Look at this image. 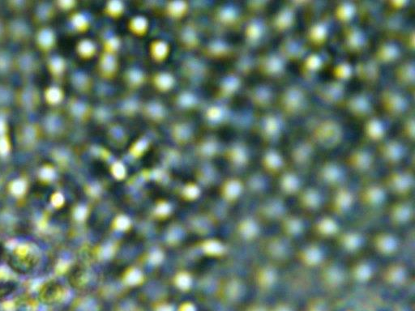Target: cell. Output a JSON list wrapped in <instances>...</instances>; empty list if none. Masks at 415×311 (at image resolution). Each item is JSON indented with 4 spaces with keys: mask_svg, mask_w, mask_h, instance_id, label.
I'll return each mask as SVG.
<instances>
[{
    "mask_svg": "<svg viewBox=\"0 0 415 311\" xmlns=\"http://www.w3.org/2000/svg\"><path fill=\"white\" fill-rule=\"evenodd\" d=\"M230 157L233 163L238 165H243L248 161V153L243 145H235L230 150Z\"/></svg>",
    "mask_w": 415,
    "mask_h": 311,
    "instance_id": "obj_33",
    "label": "cell"
},
{
    "mask_svg": "<svg viewBox=\"0 0 415 311\" xmlns=\"http://www.w3.org/2000/svg\"><path fill=\"white\" fill-rule=\"evenodd\" d=\"M274 106L282 118L292 119L302 116L308 111L310 99L303 87L287 85L276 95Z\"/></svg>",
    "mask_w": 415,
    "mask_h": 311,
    "instance_id": "obj_1",
    "label": "cell"
},
{
    "mask_svg": "<svg viewBox=\"0 0 415 311\" xmlns=\"http://www.w3.org/2000/svg\"><path fill=\"white\" fill-rule=\"evenodd\" d=\"M307 31L304 33L310 47L321 49L329 40L331 31V16L327 12L317 20L307 24Z\"/></svg>",
    "mask_w": 415,
    "mask_h": 311,
    "instance_id": "obj_15",
    "label": "cell"
},
{
    "mask_svg": "<svg viewBox=\"0 0 415 311\" xmlns=\"http://www.w3.org/2000/svg\"><path fill=\"white\" fill-rule=\"evenodd\" d=\"M359 21L367 25H377L383 16V4L379 1L367 0L356 4Z\"/></svg>",
    "mask_w": 415,
    "mask_h": 311,
    "instance_id": "obj_25",
    "label": "cell"
},
{
    "mask_svg": "<svg viewBox=\"0 0 415 311\" xmlns=\"http://www.w3.org/2000/svg\"><path fill=\"white\" fill-rule=\"evenodd\" d=\"M145 113L153 120H161L164 116L165 111L160 103H151L147 106Z\"/></svg>",
    "mask_w": 415,
    "mask_h": 311,
    "instance_id": "obj_41",
    "label": "cell"
},
{
    "mask_svg": "<svg viewBox=\"0 0 415 311\" xmlns=\"http://www.w3.org/2000/svg\"><path fill=\"white\" fill-rule=\"evenodd\" d=\"M114 227L119 230H125L129 229L130 226V221L129 218L124 216H120L114 221Z\"/></svg>",
    "mask_w": 415,
    "mask_h": 311,
    "instance_id": "obj_52",
    "label": "cell"
},
{
    "mask_svg": "<svg viewBox=\"0 0 415 311\" xmlns=\"http://www.w3.org/2000/svg\"><path fill=\"white\" fill-rule=\"evenodd\" d=\"M348 171L344 162L326 159L317 165L315 179L319 186L333 191L349 183Z\"/></svg>",
    "mask_w": 415,
    "mask_h": 311,
    "instance_id": "obj_3",
    "label": "cell"
},
{
    "mask_svg": "<svg viewBox=\"0 0 415 311\" xmlns=\"http://www.w3.org/2000/svg\"><path fill=\"white\" fill-rule=\"evenodd\" d=\"M308 135L317 149L333 150L342 141L344 131L339 122L332 119H321L313 125Z\"/></svg>",
    "mask_w": 415,
    "mask_h": 311,
    "instance_id": "obj_4",
    "label": "cell"
},
{
    "mask_svg": "<svg viewBox=\"0 0 415 311\" xmlns=\"http://www.w3.org/2000/svg\"><path fill=\"white\" fill-rule=\"evenodd\" d=\"M414 123L413 113L409 112L406 116L404 117L400 130V134L404 142L413 143L414 141Z\"/></svg>",
    "mask_w": 415,
    "mask_h": 311,
    "instance_id": "obj_31",
    "label": "cell"
},
{
    "mask_svg": "<svg viewBox=\"0 0 415 311\" xmlns=\"http://www.w3.org/2000/svg\"><path fill=\"white\" fill-rule=\"evenodd\" d=\"M317 149L308 134L295 137L287 149L288 166L304 175L314 166Z\"/></svg>",
    "mask_w": 415,
    "mask_h": 311,
    "instance_id": "obj_2",
    "label": "cell"
},
{
    "mask_svg": "<svg viewBox=\"0 0 415 311\" xmlns=\"http://www.w3.org/2000/svg\"><path fill=\"white\" fill-rule=\"evenodd\" d=\"M393 78L396 84L404 90L413 94L414 92V61L405 58L398 62L393 69Z\"/></svg>",
    "mask_w": 415,
    "mask_h": 311,
    "instance_id": "obj_21",
    "label": "cell"
},
{
    "mask_svg": "<svg viewBox=\"0 0 415 311\" xmlns=\"http://www.w3.org/2000/svg\"><path fill=\"white\" fill-rule=\"evenodd\" d=\"M375 154L385 166L389 169L397 168L407 155L405 142L398 139H384L378 143Z\"/></svg>",
    "mask_w": 415,
    "mask_h": 311,
    "instance_id": "obj_10",
    "label": "cell"
},
{
    "mask_svg": "<svg viewBox=\"0 0 415 311\" xmlns=\"http://www.w3.org/2000/svg\"><path fill=\"white\" fill-rule=\"evenodd\" d=\"M314 93L325 104L335 107H341L346 96L344 83L335 79L317 83L314 87Z\"/></svg>",
    "mask_w": 415,
    "mask_h": 311,
    "instance_id": "obj_17",
    "label": "cell"
},
{
    "mask_svg": "<svg viewBox=\"0 0 415 311\" xmlns=\"http://www.w3.org/2000/svg\"><path fill=\"white\" fill-rule=\"evenodd\" d=\"M163 259V254L161 253V252H154V253H152V255H151V262L152 263H154V264H156V263H160Z\"/></svg>",
    "mask_w": 415,
    "mask_h": 311,
    "instance_id": "obj_58",
    "label": "cell"
},
{
    "mask_svg": "<svg viewBox=\"0 0 415 311\" xmlns=\"http://www.w3.org/2000/svg\"><path fill=\"white\" fill-rule=\"evenodd\" d=\"M147 147L146 141H139L133 146L132 149V153L134 155L135 157H139L142 154L143 152L145 150V148Z\"/></svg>",
    "mask_w": 415,
    "mask_h": 311,
    "instance_id": "obj_54",
    "label": "cell"
},
{
    "mask_svg": "<svg viewBox=\"0 0 415 311\" xmlns=\"http://www.w3.org/2000/svg\"><path fill=\"white\" fill-rule=\"evenodd\" d=\"M261 168L267 175L276 178L288 166L286 160L274 147H266L261 158Z\"/></svg>",
    "mask_w": 415,
    "mask_h": 311,
    "instance_id": "obj_19",
    "label": "cell"
},
{
    "mask_svg": "<svg viewBox=\"0 0 415 311\" xmlns=\"http://www.w3.org/2000/svg\"><path fill=\"white\" fill-rule=\"evenodd\" d=\"M152 83L161 92H167L174 86L175 79L169 73H160L155 75Z\"/></svg>",
    "mask_w": 415,
    "mask_h": 311,
    "instance_id": "obj_32",
    "label": "cell"
},
{
    "mask_svg": "<svg viewBox=\"0 0 415 311\" xmlns=\"http://www.w3.org/2000/svg\"><path fill=\"white\" fill-rule=\"evenodd\" d=\"M142 279V274L137 269H132L126 273V281L129 285H137L140 283Z\"/></svg>",
    "mask_w": 415,
    "mask_h": 311,
    "instance_id": "obj_48",
    "label": "cell"
},
{
    "mask_svg": "<svg viewBox=\"0 0 415 311\" xmlns=\"http://www.w3.org/2000/svg\"><path fill=\"white\" fill-rule=\"evenodd\" d=\"M169 212H170V207H169L167 203H162V204L159 205V207L157 208V213H158L160 215H167Z\"/></svg>",
    "mask_w": 415,
    "mask_h": 311,
    "instance_id": "obj_59",
    "label": "cell"
},
{
    "mask_svg": "<svg viewBox=\"0 0 415 311\" xmlns=\"http://www.w3.org/2000/svg\"><path fill=\"white\" fill-rule=\"evenodd\" d=\"M357 14L356 4L350 1H342L336 5L333 12V19L344 25L350 24L351 20Z\"/></svg>",
    "mask_w": 415,
    "mask_h": 311,
    "instance_id": "obj_28",
    "label": "cell"
},
{
    "mask_svg": "<svg viewBox=\"0 0 415 311\" xmlns=\"http://www.w3.org/2000/svg\"><path fill=\"white\" fill-rule=\"evenodd\" d=\"M145 77L141 71L131 70L126 73V81L129 83L130 86L136 88V87L141 86V84L144 82Z\"/></svg>",
    "mask_w": 415,
    "mask_h": 311,
    "instance_id": "obj_44",
    "label": "cell"
},
{
    "mask_svg": "<svg viewBox=\"0 0 415 311\" xmlns=\"http://www.w3.org/2000/svg\"><path fill=\"white\" fill-rule=\"evenodd\" d=\"M310 46L305 39L304 34L291 32L281 40L277 52L285 62H301L308 54Z\"/></svg>",
    "mask_w": 415,
    "mask_h": 311,
    "instance_id": "obj_11",
    "label": "cell"
},
{
    "mask_svg": "<svg viewBox=\"0 0 415 311\" xmlns=\"http://www.w3.org/2000/svg\"><path fill=\"white\" fill-rule=\"evenodd\" d=\"M187 10V3L183 1L170 2L167 7V14L173 18H180L186 14Z\"/></svg>",
    "mask_w": 415,
    "mask_h": 311,
    "instance_id": "obj_38",
    "label": "cell"
},
{
    "mask_svg": "<svg viewBox=\"0 0 415 311\" xmlns=\"http://www.w3.org/2000/svg\"><path fill=\"white\" fill-rule=\"evenodd\" d=\"M381 183L387 190L393 199L411 198V193L414 186L413 169L407 168L389 169L386 175L380 179Z\"/></svg>",
    "mask_w": 415,
    "mask_h": 311,
    "instance_id": "obj_5",
    "label": "cell"
},
{
    "mask_svg": "<svg viewBox=\"0 0 415 311\" xmlns=\"http://www.w3.org/2000/svg\"><path fill=\"white\" fill-rule=\"evenodd\" d=\"M376 158L377 156L375 154V151L371 149L367 144H364L351 149L343 160V162L349 171L367 179L368 175L375 169Z\"/></svg>",
    "mask_w": 415,
    "mask_h": 311,
    "instance_id": "obj_6",
    "label": "cell"
},
{
    "mask_svg": "<svg viewBox=\"0 0 415 311\" xmlns=\"http://www.w3.org/2000/svg\"><path fill=\"white\" fill-rule=\"evenodd\" d=\"M190 129L187 125L179 124L173 128V136L176 138L178 141H187L190 136Z\"/></svg>",
    "mask_w": 415,
    "mask_h": 311,
    "instance_id": "obj_45",
    "label": "cell"
},
{
    "mask_svg": "<svg viewBox=\"0 0 415 311\" xmlns=\"http://www.w3.org/2000/svg\"><path fill=\"white\" fill-rule=\"evenodd\" d=\"M385 133H386V130H385V124L379 117L373 115L365 120L364 127H363V134L365 136L366 141L378 144L383 141Z\"/></svg>",
    "mask_w": 415,
    "mask_h": 311,
    "instance_id": "obj_27",
    "label": "cell"
},
{
    "mask_svg": "<svg viewBox=\"0 0 415 311\" xmlns=\"http://www.w3.org/2000/svg\"><path fill=\"white\" fill-rule=\"evenodd\" d=\"M340 39L343 51L351 55H360L369 45V39L363 28L355 24L344 25Z\"/></svg>",
    "mask_w": 415,
    "mask_h": 311,
    "instance_id": "obj_12",
    "label": "cell"
},
{
    "mask_svg": "<svg viewBox=\"0 0 415 311\" xmlns=\"http://www.w3.org/2000/svg\"><path fill=\"white\" fill-rule=\"evenodd\" d=\"M119 46V41L115 38L110 39L107 40L105 43V51L104 52L110 53V54H114L116 51L117 49Z\"/></svg>",
    "mask_w": 415,
    "mask_h": 311,
    "instance_id": "obj_51",
    "label": "cell"
},
{
    "mask_svg": "<svg viewBox=\"0 0 415 311\" xmlns=\"http://www.w3.org/2000/svg\"><path fill=\"white\" fill-rule=\"evenodd\" d=\"M371 58L379 66L391 64L401 59V49L394 39L385 38L375 47Z\"/></svg>",
    "mask_w": 415,
    "mask_h": 311,
    "instance_id": "obj_20",
    "label": "cell"
},
{
    "mask_svg": "<svg viewBox=\"0 0 415 311\" xmlns=\"http://www.w3.org/2000/svg\"><path fill=\"white\" fill-rule=\"evenodd\" d=\"M269 32L267 20L261 16H252L249 19L247 25L245 27L244 37L250 46H256L261 44L266 39V35Z\"/></svg>",
    "mask_w": 415,
    "mask_h": 311,
    "instance_id": "obj_24",
    "label": "cell"
},
{
    "mask_svg": "<svg viewBox=\"0 0 415 311\" xmlns=\"http://www.w3.org/2000/svg\"><path fill=\"white\" fill-rule=\"evenodd\" d=\"M148 21L147 19L144 18L142 16H137L130 20L129 24V28L131 32H133L134 34L138 36H143L146 34L148 30Z\"/></svg>",
    "mask_w": 415,
    "mask_h": 311,
    "instance_id": "obj_37",
    "label": "cell"
},
{
    "mask_svg": "<svg viewBox=\"0 0 415 311\" xmlns=\"http://www.w3.org/2000/svg\"><path fill=\"white\" fill-rule=\"evenodd\" d=\"M296 18V7L292 3L285 4L267 20L269 31L275 34H285L295 26Z\"/></svg>",
    "mask_w": 415,
    "mask_h": 311,
    "instance_id": "obj_16",
    "label": "cell"
},
{
    "mask_svg": "<svg viewBox=\"0 0 415 311\" xmlns=\"http://www.w3.org/2000/svg\"><path fill=\"white\" fill-rule=\"evenodd\" d=\"M209 112H210L209 118H210L211 119H214V120L221 119V115H222L221 109L217 108V107L211 109Z\"/></svg>",
    "mask_w": 415,
    "mask_h": 311,
    "instance_id": "obj_57",
    "label": "cell"
},
{
    "mask_svg": "<svg viewBox=\"0 0 415 311\" xmlns=\"http://www.w3.org/2000/svg\"><path fill=\"white\" fill-rule=\"evenodd\" d=\"M240 232L246 238H254L261 232V227L259 223L254 220H247L243 221L240 226Z\"/></svg>",
    "mask_w": 415,
    "mask_h": 311,
    "instance_id": "obj_35",
    "label": "cell"
},
{
    "mask_svg": "<svg viewBox=\"0 0 415 311\" xmlns=\"http://www.w3.org/2000/svg\"><path fill=\"white\" fill-rule=\"evenodd\" d=\"M240 84L241 81L239 77H237L235 75L229 76L224 81L222 87H221L223 95L227 96L234 94L239 89Z\"/></svg>",
    "mask_w": 415,
    "mask_h": 311,
    "instance_id": "obj_39",
    "label": "cell"
},
{
    "mask_svg": "<svg viewBox=\"0 0 415 311\" xmlns=\"http://www.w3.org/2000/svg\"><path fill=\"white\" fill-rule=\"evenodd\" d=\"M195 101H196V99L190 93H184L180 96V105L183 107H193L195 104Z\"/></svg>",
    "mask_w": 415,
    "mask_h": 311,
    "instance_id": "obj_55",
    "label": "cell"
},
{
    "mask_svg": "<svg viewBox=\"0 0 415 311\" xmlns=\"http://www.w3.org/2000/svg\"><path fill=\"white\" fill-rule=\"evenodd\" d=\"M185 195L189 199H195L199 195V189L195 185H188L184 190Z\"/></svg>",
    "mask_w": 415,
    "mask_h": 311,
    "instance_id": "obj_56",
    "label": "cell"
},
{
    "mask_svg": "<svg viewBox=\"0 0 415 311\" xmlns=\"http://www.w3.org/2000/svg\"><path fill=\"white\" fill-rule=\"evenodd\" d=\"M397 39L401 40V44L403 45L405 48L407 49L409 51H413L414 48V29H405L401 36Z\"/></svg>",
    "mask_w": 415,
    "mask_h": 311,
    "instance_id": "obj_42",
    "label": "cell"
},
{
    "mask_svg": "<svg viewBox=\"0 0 415 311\" xmlns=\"http://www.w3.org/2000/svg\"><path fill=\"white\" fill-rule=\"evenodd\" d=\"M379 102L385 115L393 120L403 119L410 112L407 97L393 88L388 87L381 91Z\"/></svg>",
    "mask_w": 415,
    "mask_h": 311,
    "instance_id": "obj_8",
    "label": "cell"
},
{
    "mask_svg": "<svg viewBox=\"0 0 415 311\" xmlns=\"http://www.w3.org/2000/svg\"><path fill=\"white\" fill-rule=\"evenodd\" d=\"M381 66L373 58H364L358 62L354 69L358 80L364 85L373 86L380 80Z\"/></svg>",
    "mask_w": 415,
    "mask_h": 311,
    "instance_id": "obj_23",
    "label": "cell"
},
{
    "mask_svg": "<svg viewBox=\"0 0 415 311\" xmlns=\"http://www.w3.org/2000/svg\"><path fill=\"white\" fill-rule=\"evenodd\" d=\"M168 45L163 42V41H154L152 43L150 46L151 55L153 59L156 61H163L167 58L169 54Z\"/></svg>",
    "mask_w": 415,
    "mask_h": 311,
    "instance_id": "obj_34",
    "label": "cell"
},
{
    "mask_svg": "<svg viewBox=\"0 0 415 311\" xmlns=\"http://www.w3.org/2000/svg\"><path fill=\"white\" fill-rule=\"evenodd\" d=\"M205 251L211 255H218L222 251V247L220 243L215 241H207L205 244Z\"/></svg>",
    "mask_w": 415,
    "mask_h": 311,
    "instance_id": "obj_49",
    "label": "cell"
},
{
    "mask_svg": "<svg viewBox=\"0 0 415 311\" xmlns=\"http://www.w3.org/2000/svg\"><path fill=\"white\" fill-rule=\"evenodd\" d=\"M176 283L182 289H187L190 285V278L186 273H181L176 278Z\"/></svg>",
    "mask_w": 415,
    "mask_h": 311,
    "instance_id": "obj_53",
    "label": "cell"
},
{
    "mask_svg": "<svg viewBox=\"0 0 415 311\" xmlns=\"http://www.w3.org/2000/svg\"><path fill=\"white\" fill-rule=\"evenodd\" d=\"M112 174L117 179H122L126 175V169L122 163H114L112 166Z\"/></svg>",
    "mask_w": 415,
    "mask_h": 311,
    "instance_id": "obj_50",
    "label": "cell"
},
{
    "mask_svg": "<svg viewBox=\"0 0 415 311\" xmlns=\"http://www.w3.org/2000/svg\"><path fill=\"white\" fill-rule=\"evenodd\" d=\"M327 63V58L321 53L313 52L307 54L300 62L299 71L305 78L311 79L321 73Z\"/></svg>",
    "mask_w": 415,
    "mask_h": 311,
    "instance_id": "obj_26",
    "label": "cell"
},
{
    "mask_svg": "<svg viewBox=\"0 0 415 311\" xmlns=\"http://www.w3.org/2000/svg\"><path fill=\"white\" fill-rule=\"evenodd\" d=\"M276 93L268 83H259L248 89L247 96L256 107L263 111L274 106Z\"/></svg>",
    "mask_w": 415,
    "mask_h": 311,
    "instance_id": "obj_22",
    "label": "cell"
},
{
    "mask_svg": "<svg viewBox=\"0 0 415 311\" xmlns=\"http://www.w3.org/2000/svg\"><path fill=\"white\" fill-rule=\"evenodd\" d=\"M376 26L385 38L396 40L405 30V16L399 11H385Z\"/></svg>",
    "mask_w": 415,
    "mask_h": 311,
    "instance_id": "obj_18",
    "label": "cell"
},
{
    "mask_svg": "<svg viewBox=\"0 0 415 311\" xmlns=\"http://www.w3.org/2000/svg\"><path fill=\"white\" fill-rule=\"evenodd\" d=\"M268 4H269V1H265V0L248 3L249 11L251 12L252 16H260L261 12L266 9Z\"/></svg>",
    "mask_w": 415,
    "mask_h": 311,
    "instance_id": "obj_46",
    "label": "cell"
},
{
    "mask_svg": "<svg viewBox=\"0 0 415 311\" xmlns=\"http://www.w3.org/2000/svg\"><path fill=\"white\" fill-rule=\"evenodd\" d=\"M341 107L345 109L351 116L359 120H367L375 115L370 96L363 91L354 92L349 96H345Z\"/></svg>",
    "mask_w": 415,
    "mask_h": 311,
    "instance_id": "obj_14",
    "label": "cell"
},
{
    "mask_svg": "<svg viewBox=\"0 0 415 311\" xmlns=\"http://www.w3.org/2000/svg\"><path fill=\"white\" fill-rule=\"evenodd\" d=\"M256 70L268 80H279L286 73V62L275 50H265L257 56Z\"/></svg>",
    "mask_w": 415,
    "mask_h": 311,
    "instance_id": "obj_9",
    "label": "cell"
},
{
    "mask_svg": "<svg viewBox=\"0 0 415 311\" xmlns=\"http://www.w3.org/2000/svg\"><path fill=\"white\" fill-rule=\"evenodd\" d=\"M123 10H124V7L122 2L110 1L107 3L105 11L108 16H111L113 18H118L119 16H122Z\"/></svg>",
    "mask_w": 415,
    "mask_h": 311,
    "instance_id": "obj_43",
    "label": "cell"
},
{
    "mask_svg": "<svg viewBox=\"0 0 415 311\" xmlns=\"http://www.w3.org/2000/svg\"><path fill=\"white\" fill-rule=\"evenodd\" d=\"M99 70L104 78L111 79L115 76L118 70V62L114 54L103 53L99 61Z\"/></svg>",
    "mask_w": 415,
    "mask_h": 311,
    "instance_id": "obj_29",
    "label": "cell"
},
{
    "mask_svg": "<svg viewBox=\"0 0 415 311\" xmlns=\"http://www.w3.org/2000/svg\"><path fill=\"white\" fill-rule=\"evenodd\" d=\"M353 73L354 69L347 62H339L333 69V77H335L334 79L341 82L349 79Z\"/></svg>",
    "mask_w": 415,
    "mask_h": 311,
    "instance_id": "obj_36",
    "label": "cell"
},
{
    "mask_svg": "<svg viewBox=\"0 0 415 311\" xmlns=\"http://www.w3.org/2000/svg\"><path fill=\"white\" fill-rule=\"evenodd\" d=\"M217 20L226 26H234L239 23V14L236 8L232 6L220 8L217 14Z\"/></svg>",
    "mask_w": 415,
    "mask_h": 311,
    "instance_id": "obj_30",
    "label": "cell"
},
{
    "mask_svg": "<svg viewBox=\"0 0 415 311\" xmlns=\"http://www.w3.org/2000/svg\"><path fill=\"white\" fill-rule=\"evenodd\" d=\"M254 129L266 147H273L282 138L284 132L282 117L269 111L263 112L257 117Z\"/></svg>",
    "mask_w": 415,
    "mask_h": 311,
    "instance_id": "obj_7",
    "label": "cell"
},
{
    "mask_svg": "<svg viewBox=\"0 0 415 311\" xmlns=\"http://www.w3.org/2000/svg\"><path fill=\"white\" fill-rule=\"evenodd\" d=\"M242 184L238 180L229 181L224 187V194L227 199H234L239 196L242 191Z\"/></svg>",
    "mask_w": 415,
    "mask_h": 311,
    "instance_id": "obj_40",
    "label": "cell"
},
{
    "mask_svg": "<svg viewBox=\"0 0 415 311\" xmlns=\"http://www.w3.org/2000/svg\"><path fill=\"white\" fill-rule=\"evenodd\" d=\"M303 174L299 171L287 166L282 172L279 174L275 183V192L284 197L285 199H295L305 187L303 183Z\"/></svg>",
    "mask_w": 415,
    "mask_h": 311,
    "instance_id": "obj_13",
    "label": "cell"
},
{
    "mask_svg": "<svg viewBox=\"0 0 415 311\" xmlns=\"http://www.w3.org/2000/svg\"><path fill=\"white\" fill-rule=\"evenodd\" d=\"M183 39L185 45L189 47H194L197 43V32L193 28H187L183 33Z\"/></svg>",
    "mask_w": 415,
    "mask_h": 311,
    "instance_id": "obj_47",
    "label": "cell"
}]
</instances>
